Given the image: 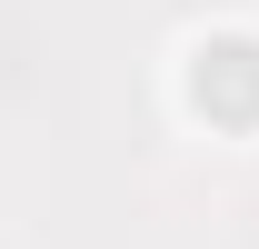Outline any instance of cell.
<instances>
[{
    "mask_svg": "<svg viewBox=\"0 0 259 249\" xmlns=\"http://www.w3.org/2000/svg\"><path fill=\"white\" fill-rule=\"evenodd\" d=\"M190 100L209 110V120L249 130L259 120V40H239V30L199 40V50H190Z\"/></svg>",
    "mask_w": 259,
    "mask_h": 249,
    "instance_id": "cell-1",
    "label": "cell"
}]
</instances>
